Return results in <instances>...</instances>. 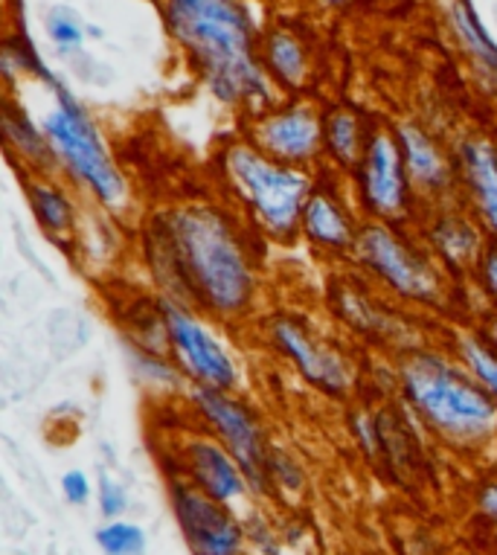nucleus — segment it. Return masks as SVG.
<instances>
[{"instance_id": "6ab92c4d", "label": "nucleus", "mask_w": 497, "mask_h": 555, "mask_svg": "<svg viewBox=\"0 0 497 555\" xmlns=\"http://www.w3.org/2000/svg\"><path fill=\"white\" fill-rule=\"evenodd\" d=\"M29 207H33V216L38 219V224L50 233L53 238H67L73 233V204L71 198L64 195V190H59L55 183L50 181H33L27 186Z\"/></svg>"}, {"instance_id": "6e6552de", "label": "nucleus", "mask_w": 497, "mask_h": 555, "mask_svg": "<svg viewBox=\"0 0 497 555\" xmlns=\"http://www.w3.org/2000/svg\"><path fill=\"white\" fill-rule=\"evenodd\" d=\"M192 401L201 416L213 425L227 451L239 460L247 480L254 482L256 489H265L268 472H271V456L265 451L263 428H259L254 410L233 399L227 390H213V387H199V384H195Z\"/></svg>"}, {"instance_id": "a211bd4d", "label": "nucleus", "mask_w": 497, "mask_h": 555, "mask_svg": "<svg viewBox=\"0 0 497 555\" xmlns=\"http://www.w3.org/2000/svg\"><path fill=\"white\" fill-rule=\"evenodd\" d=\"M370 137L364 128V119L355 114L353 108H335L329 111V117L323 119V149H329V155L341 169H355L361 166Z\"/></svg>"}, {"instance_id": "9d476101", "label": "nucleus", "mask_w": 497, "mask_h": 555, "mask_svg": "<svg viewBox=\"0 0 497 555\" xmlns=\"http://www.w3.org/2000/svg\"><path fill=\"white\" fill-rule=\"evenodd\" d=\"M358 190L364 207L375 221H402L410 212L413 183L407 175L405 155L398 146V137L379 131L370 137V146L358 166Z\"/></svg>"}, {"instance_id": "f03ea898", "label": "nucleus", "mask_w": 497, "mask_h": 555, "mask_svg": "<svg viewBox=\"0 0 497 555\" xmlns=\"http://www.w3.org/2000/svg\"><path fill=\"white\" fill-rule=\"evenodd\" d=\"M166 21L218 100L227 105L271 100L254 55V27L239 0H166Z\"/></svg>"}, {"instance_id": "0eeeda50", "label": "nucleus", "mask_w": 497, "mask_h": 555, "mask_svg": "<svg viewBox=\"0 0 497 555\" xmlns=\"http://www.w3.org/2000/svg\"><path fill=\"white\" fill-rule=\"evenodd\" d=\"M163 320H166V344L178 358V364L199 387H213V390H233L239 384L233 358L227 356L225 346L201 326L199 318L192 314L190 306L163 297L161 300Z\"/></svg>"}, {"instance_id": "7ed1b4c3", "label": "nucleus", "mask_w": 497, "mask_h": 555, "mask_svg": "<svg viewBox=\"0 0 497 555\" xmlns=\"http://www.w3.org/2000/svg\"><path fill=\"white\" fill-rule=\"evenodd\" d=\"M402 392L417 416L448 446L477 448L497 434V401L448 358L413 352L402 364Z\"/></svg>"}, {"instance_id": "a878e982", "label": "nucleus", "mask_w": 497, "mask_h": 555, "mask_svg": "<svg viewBox=\"0 0 497 555\" xmlns=\"http://www.w3.org/2000/svg\"><path fill=\"white\" fill-rule=\"evenodd\" d=\"M474 271H477V280L483 285L486 297L497 306V238L488 236L486 247H483V256H480Z\"/></svg>"}, {"instance_id": "393cba45", "label": "nucleus", "mask_w": 497, "mask_h": 555, "mask_svg": "<svg viewBox=\"0 0 497 555\" xmlns=\"http://www.w3.org/2000/svg\"><path fill=\"white\" fill-rule=\"evenodd\" d=\"M47 33H50V38H53L62 50H79L81 38H85L79 18H76L67 7H55V10H50V15H47Z\"/></svg>"}, {"instance_id": "cd10ccee", "label": "nucleus", "mask_w": 497, "mask_h": 555, "mask_svg": "<svg viewBox=\"0 0 497 555\" xmlns=\"http://www.w3.org/2000/svg\"><path fill=\"white\" fill-rule=\"evenodd\" d=\"M62 486H64V498H67L71 503H76V506L91 498V482H88V477H85L81 472L64 474Z\"/></svg>"}, {"instance_id": "f3484780", "label": "nucleus", "mask_w": 497, "mask_h": 555, "mask_svg": "<svg viewBox=\"0 0 497 555\" xmlns=\"http://www.w3.org/2000/svg\"><path fill=\"white\" fill-rule=\"evenodd\" d=\"M431 242H434V250L448 268L462 271V268H477L488 238L480 236L477 224L466 219V216L445 212L431 228Z\"/></svg>"}, {"instance_id": "b1692460", "label": "nucleus", "mask_w": 497, "mask_h": 555, "mask_svg": "<svg viewBox=\"0 0 497 555\" xmlns=\"http://www.w3.org/2000/svg\"><path fill=\"white\" fill-rule=\"evenodd\" d=\"M100 546L109 555H143L145 553V535L143 529L135 524H109L100 529L97 535Z\"/></svg>"}, {"instance_id": "bb28decb", "label": "nucleus", "mask_w": 497, "mask_h": 555, "mask_svg": "<svg viewBox=\"0 0 497 555\" xmlns=\"http://www.w3.org/2000/svg\"><path fill=\"white\" fill-rule=\"evenodd\" d=\"M126 489L119 486L111 474L102 472L100 474V509L105 518H117V515H123L126 512Z\"/></svg>"}, {"instance_id": "4468645a", "label": "nucleus", "mask_w": 497, "mask_h": 555, "mask_svg": "<svg viewBox=\"0 0 497 555\" xmlns=\"http://www.w3.org/2000/svg\"><path fill=\"white\" fill-rule=\"evenodd\" d=\"M457 169L480 228L497 238V146L486 137H469L460 146Z\"/></svg>"}, {"instance_id": "ddd939ff", "label": "nucleus", "mask_w": 497, "mask_h": 555, "mask_svg": "<svg viewBox=\"0 0 497 555\" xmlns=\"http://www.w3.org/2000/svg\"><path fill=\"white\" fill-rule=\"evenodd\" d=\"M183 474L190 477L192 486H199L201 492L216 498L221 503H230L242 498L247 474L225 442H213V439H190L181 451Z\"/></svg>"}, {"instance_id": "2eb2a0df", "label": "nucleus", "mask_w": 497, "mask_h": 555, "mask_svg": "<svg viewBox=\"0 0 497 555\" xmlns=\"http://www.w3.org/2000/svg\"><path fill=\"white\" fill-rule=\"evenodd\" d=\"M396 137L413 190L425 198L448 195L454 186V164L445 157L443 149L436 146L434 137L419 126H402Z\"/></svg>"}, {"instance_id": "9b49d317", "label": "nucleus", "mask_w": 497, "mask_h": 555, "mask_svg": "<svg viewBox=\"0 0 497 555\" xmlns=\"http://www.w3.org/2000/svg\"><path fill=\"white\" fill-rule=\"evenodd\" d=\"M175 518L195 555H239L244 532L239 520L225 509V503L201 492L192 482L173 486Z\"/></svg>"}, {"instance_id": "c85d7f7f", "label": "nucleus", "mask_w": 497, "mask_h": 555, "mask_svg": "<svg viewBox=\"0 0 497 555\" xmlns=\"http://www.w3.org/2000/svg\"><path fill=\"white\" fill-rule=\"evenodd\" d=\"M477 503H480V512H483L486 518L497 520V480L486 482V486L480 489Z\"/></svg>"}, {"instance_id": "c756f323", "label": "nucleus", "mask_w": 497, "mask_h": 555, "mask_svg": "<svg viewBox=\"0 0 497 555\" xmlns=\"http://www.w3.org/2000/svg\"><path fill=\"white\" fill-rule=\"evenodd\" d=\"M486 326L488 328H486V337H483V340H486V344L497 352V309H495V314L486 320Z\"/></svg>"}, {"instance_id": "f8f14e48", "label": "nucleus", "mask_w": 497, "mask_h": 555, "mask_svg": "<svg viewBox=\"0 0 497 555\" xmlns=\"http://www.w3.org/2000/svg\"><path fill=\"white\" fill-rule=\"evenodd\" d=\"M254 146L273 160L303 166L323 149V119L308 105H291L256 122Z\"/></svg>"}, {"instance_id": "5701e85b", "label": "nucleus", "mask_w": 497, "mask_h": 555, "mask_svg": "<svg viewBox=\"0 0 497 555\" xmlns=\"http://www.w3.org/2000/svg\"><path fill=\"white\" fill-rule=\"evenodd\" d=\"M460 356L471 373L477 375V382L486 387L497 401V352L483 340V337L462 335L460 337Z\"/></svg>"}, {"instance_id": "f257e3e1", "label": "nucleus", "mask_w": 497, "mask_h": 555, "mask_svg": "<svg viewBox=\"0 0 497 555\" xmlns=\"http://www.w3.org/2000/svg\"><path fill=\"white\" fill-rule=\"evenodd\" d=\"M145 256L169 300L239 318L254 306L256 271L233 219L209 204L161 212L145 233Z\"/></svg>"}, {"instance_id": "39448f33", "label": "nucleus", "mask_w": 497, "mask_h": 555, "mask_svg": "<svg viewBox=\"0 0 497 555\" xmlns=\"http://www.w3.org/2000/svg\"><path fill=\"white\" fill-rule=\"evenodd\" d=\"M55 105L44 117L47 143L53 146L55 160L67 169V172L105 207H123V201L128 195L126 178L119 175L117 164L111 160L109 149L100 140V131L91 122V117L67 96V93L55 85Z\"/></svg>"}, {"instance_id": "dca6fc26", "label": "nucleus", "mask_w": 497, "mask_h": 555, "mask_svg": "<svg viewBox=\"0 0 497 555\" xmlns=\"http://www.w3.org/2000/svg\"><path fill=\"white\" fill-rule=\"evenodd\" d=\"M300 230L306 233L308 242L323 247L329 254H346L358 245V233L353 216L346 212L344 201L337 198L335 190L329 186H315L303 207V224Z\"/></svg>"}, {"instance_id": "423d86ee", "label": "nucleus", "mask_w": 497, "mask_h": 555, "mask_svg": "<svg viewBox=\"0 0 497 555\" xmlns=\"http://www.w3.org/2000/svg\"><path fill=\"white\" fill-rule=\"evenodd\" d=\"M355 256L390 292L413 302L443 300V273L413 242L387 221H370L358 233Z\"/></svg>"}, {"instance_id": "412c9836", "label": "nucleus", "mask_w": 497, "mask_h": 555, "mask_svg": "<svg viewBox=\"0 0 497 555\" xmlns=\"http://www.w3.org/2000/svg\"><path fill=\"white\" fill-rule=\"evenodd\" d=\"M3 122H7L10 146L18 149L21 157H24L27 164H33L36 169H41V172H50V169L59 164L53 146L47 143L44 131H38V128L27 119V114H21V111H15L12 105H7V117H3Z\"/></svg>"}, {"instance_id": "7c9ffc66", "label": "nucleus", "mask_w": 497, "mask_h": 555, "mask_svg": "<svg viewBox=\"0 0 497 555\" xmlns=\"http://www.w3.org/2000/svg\"><path fill=\"white\" fill-rule=\"evenodd\" d=\"M329 3H346V0H329Z\"/></svg>"}, {"instance_id": "20e7f679", "label": "nucleus", "mask_w": 497, "mask_h": 555, "mask_svg": "<svg viewBox=\"0 0 497 555\" xmlns=\"http://www.w3.org/2000/svg\"><path fill=\"white\" fill-rule=\"evenodd\" d=\"M221 172L251 219L273 238H294L315 183L300 166L273 160L247 143L227 146Z\"/></svg>"}, {"instance_id": "aec40b11", "label": "nucleus", "mask_w": 497, "mask_h": 555, "mask_svg": "<svg viewBox=\"0 0 497 555\" xmlns=\"http://www.w3.org/2000/svg\"><path fill=\"white\" fill-rule=\"evenodd\" d=\"M265 64L285 88H300L306 79V50L300 44V38L285 29H273L265 41Z\"/></svg>"}, {"instance_id": "1a4fd4ad", "label": "nucleus", "mask_w": 497, "mask_h": 555, "mask_svg": "<svg viewBox=\"0 0 497 555\" xmlns=\"http://www.w3.org/2000/svg\"><path fill=\"white\" fill-rule=\"evenodd\" d=\"M268 332H271L273 346L297 366V373L308 384H315L317 390L326 392V396H335V399L353 390L349 361L337 352L335 346H329L317 332H311L303 320L291 318V314H277L268 323Z\"/></svg>"}, {"instance_id": "4be33fe9", "label": "nucleus", "mask_w": 497, "mask_h": 555, "mask_svg": "<svg viewBox=\"0 0 497 555\" xmlns=\"http://www.w3.org/2000/svg\"><path fill=\"white\" fill-rule=\"evenodd\" d=\"M451 27L460 38V44L466 47V53L471 59H477V64L483 70H488L492 76H497V50L495 44L488 41L483 27L474 18V12L469 10V3H462V0H454L451 3Z\"/></svg>"}]
</instances>
